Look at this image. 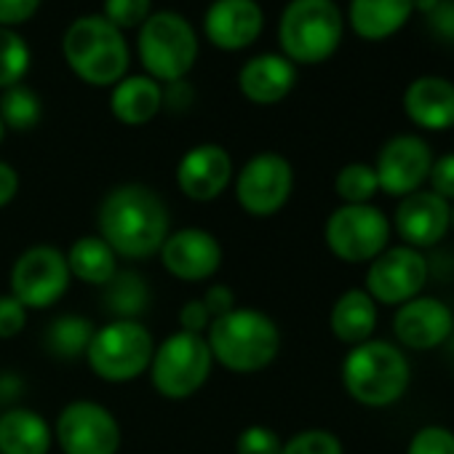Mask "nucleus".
<instances>
[{
  "mask_svg": "<svg viewBox=\"0 0 454 454\" xmlns=\"http://www.w3.org/2000/svg\"><path fill=\"white\" fill-rule=\"evenodd\" d=\"M99 239L121 260H150L171 233V216L163 198L139 182L113 187L97 214Z\"/></svg>",
  "mask_w": 454,
  "mask_h": 454,
  "instance_id": "1",
  "label": "nucleus"
},
{
  "mask_svg": "<svg viewBox=\"0 0 454 454\" xmlns=\"http://www.w3.org/2000/svg\"><path fill=\"white\" fill-rule=\"evenodd\" d=\"M214 364L236 374H257L281 353L278 324L257 308H233L206 329Z\"/></svg>",
  "mask_w": 454,
  "mask_h": 454,
  "instance_id": "2",
  "label": "nucleus"
},
{
  "mask_svg": "<svg viewBox=\"0 0 454 454\" xmlns=\"http://www.w3.org/2000/svg\"><path fill=\"white\" fill-rule=\"evenodd\" d=\"M411 385L406 353L385 340L353 345L342 358V387L366 409H387L398 403Z\"/></svg>",
  "mask_w": 454,
  "mask_h": 454,
  "instance_id": "3",
  "label": "nucleus"
},
{
  "mask_svg": "<svg viewBox=\"0 0 454 454\" xmlns=\"http://www.w3.org/2000/svg\"><path fill=\"white\" fill-rule=\"evenodd\" d=\"M62 54L89 86H115L129 73V43L105 17L75 20L62 38Z\"/></svg>",
  "mask_w": 454,
  "mask_h": 454,
  "instance_id": "4",
  "label": "nucleus"
},
{
  "mask_svg": "<svg viewBox=\"0 0 454 454\" xmlns=\"http://www.w3.org/2000/svg\"><path fill=\"white\" fill-rule=\"evenodd\" d=\"M345 17L334 0H289L281 22L278 43L294 65H321L332 59L342 43Z\"/></svg>",
  "mask_w": 454,
  "mask_h": 454,
  "instance_id": "5",
  "label": "nucleus"
},
{
  "mask_svg": "<svg viewBox=\"0 0 454 454\" xmlns=\"http://www.w3.org/2000/svg\"><path fill=\"white\" fill-rule=\"evenodd\" d=\"M137 51L153 81H184L198 59V35L182 14L155 12L139 27Z\"/></svg>",
  "mask_w": 454,
  "mask_h": 454,
  "instance_id": "6",
  "label": "nucleus"
},
{
  "mask_svg": "<svg viewBox=\"0 0 454 454\" xmlns=\"http://www.w3.org/2000/svg\"><path fill=\"white\" fill-rule=\"evenodd\" d=\"M214 358L208 350V342L203 334L190 332H174L160 345H155L153 361H150V380L153 387L171 401H182L195 395L208 374H211Z\"/></svg>",
  "mask_w": 454,
  "mask_h": 454,
  "instance_id": "7",
  "label": "nucleus"
},
{
  "mask_svg": "<svg viewBox=\"0 0 454 454\" xmlns=\"http://www.w3.org/2000/svg\"><path fill=\"white\" fill-rule=\"evenodd\" d=\"M155 340L139 321H110L99 326L86 350L91 372L105 382H129L150 369Z\"/></svg>",
  "mask_w": 454,
  "mask_h": 454,
  "instance_id": "8",
  "label": "nucleus"
},
{
  "mask_svg": "<svg viewBox=\"0 0 454 454\" xmlns=\"http://www.w3.org/2000/svg\"><path fill=\"white\" fill-rule=\"evenodd\" d=\"M393 224L374 203H342L324 224L329 252L348 265H369L390 247Z\"/></svg>",
  "mask_w": 454,
  "mask_h": 454,
  "instance_id": "9",
  "label": "nucleus"
},
{
  "mask_svg": "<svg viewBox=\"0 0 454 454\" xmlns=\"http://www.w3.org/2000/svg\"><path fill=\"white\" fill-rule=\"evenodd\" d=\"M70 268L65 252L57 247H30L12 268V292L27 310H46L57 305L70 289Z\"/></svg>",
  "mask_w": 454,
  "mask_h": 454,
  "instance_id": "10",
  "label": "nucleus"
},
{
  "mask_svg": "<svg viewBox=\"0 0 454 454\" xmlns=\"http://www.w3.org/2000/svg\"><path fill=\"white\" fill-rule=\"evenodd\" d=\"M294 190V168L281 153H257L244 163L236 179L239 206L257 219L278 214Z\"/></svg>",
  "mask_w": 454,
  "mask_h": 454,
  "instance_id": "11",
  "label": "nucleus"
},
{
  "mask_svg": "<svg viewBox=\"0 0 454 454\" xmlns=\"http://www.w3.org/2000/svg\"><path fill=\"white\" fill-rule=\"evenodd\" d=\"M430 276V265L419 249L411 247H387L366 268L364 292L387 308H398L422 294Z\"/></svg>",
  "mask_w": 454,
  "mask_h": 454,
  "instance_id": "12",
  "label": "nucleus"
},
{
  "mask_svg": "<svg viewBox=\"0 0 454 454\" xmlns=\"http://www.w3.org/2000/svg\"><path fill=\"white\" fill-rule=\"evenodd\" d=\"M54 438L65 454H118L121 425L107 406L81 398L59 411Z\"/></svg>",
  "mask_w": 454,
  "mask_h": 454,
  "instance_id": "13",
  "label": "nucleus"
},
{
  "mask_svg": "<svg viewBox=\"0 0 454 454\" xmlns=\"http://www.w3.org/2000/svg\"><path fill=\"white\" fill-rule=\"evenodd\" d=\"M430 166H433V150L419 134H395L380 147L374 160V174L385 195L406 198L422 190Z\"/></svg>",
  "mask_w": 454,
  "mask_h": 454,
  "instance_id": "14",
  "label": "nucleus"
},
{
  "mask_svg": "<svg viewBox=\"0 0 454 454\" xmlns=\"http://www.w3.org/2000/svg\"><path fill=\"white\" fill-rule=\"evenodd\" d=\"M393 231L411 249H430L446 239L451 231V203L435 195L433 190H417L406 198H398L393 214Z\"/></svg>",
  "mask_w": 454,
  "mask_h": 454,
  "instance_id": "15",
  "label": "nucleus"
},
{
  "mask_svg": "<svg viewBox=\"0 0 454 454\" xmlns=\"http://www.w3.org/2000/svg\"><path fill=\"white\" fill-rule=\"evenodd\" d=\"M168 276L195 284L208 281L222 268V247L219 241L200 227H182V231L168 233L158 252Z\"/></svg>",
  "mask_w": 454,
  "mask_h": 454,
  "instance_id": "16",
  "label": "nucleus"
},
{
  "mask_svg": "<svg viewBox=\"0 0 454 454\" xmlns=\"http://www.w3.org/2000/svg\"><path fill=\"white\" fill-rule=\"evenodd\" d=\"M451 332H454V313L438 297L419 294L398 305L393 316V334L409 350H419V353L438 350L446 345Z\"/></svg>",
  "mask_w": 454,
  "mask_h": 454,
  "instance_id": "17",
  "label": "nucleus"
},
{
  "mask_svg": "<svg viewBox=\"0 0 454 454\" xmlns=\"http://www.w3.org/2000/svg\"><path fill=\"white\" fill-rule=\"evenodd\" d=\"M233 182V158L219 145H195L176 163V184L195 203L216 200Z\"/></svg>",
  "mask_w": 454,
  "mask_h": 454,
  "instance_id": "18",
  "label": "nucleus"
},
{
  "mask_svg": "<svg viewBox=\"0 0 454 454\" xmlns=\"http://www.w3.org/2000/svg\"><path fill=\"white\" fill-rule=\"evenodd\" d=\"M265 27V14L257 0H214L203 17V33L222 51L249 49Z\"/></svg>",
  "mask_w": 454,
  "mask_h": 454,
  "instance_id": "19",
  "label": "nucleus"
},
{
  "mask_svg": "<svg viewBox=\"0 0 454 454\" xmlns=\"http://www.w3.org/2000/svg\"><path fill=\"white\" fill-rule=\"evenodd\" d=\"M403 113L422 131L454 129V83L441 75H419L403 91Z\"/></svg>",
  "mask_w": 454,
  "mask_h": 454,
  "instance_id": "20",
  "label": "nucleus"
},
{
  "mask_svg": "<svg viewBox=\"0 0 454 454\" xmlns=\"http://www.w3.org/2000/svg\"><path fill=\"white\" fill-rule=\"evenodd\" d=\"M297 83V65L284 54L252 57L239 73L241 94L254 105H278L292 94Z\"/></svg>",
  "mask_w": 454,
  "mask_h": 454,
  "instance_id": "21",
  "label": "nucleus"
},
{
  "mask_svg": "<svg viewBox=\"0 0 454 454\" xmlns=\"http://www.w3.org/2000/svg\"><path fill=\"white\" fill-rule=\"evenodd\" d=\"M414 14L411 0H350L348 22L361 41L380 43L406 27Z\"/></svg>",
  "mask_w": 454,
  "mask_h": 454,
  "instance_id": "22",
  "label": "nucleus"
},
{
  "mask_svg": "<svg viewBox=\"0 0 454 454\" xmlns=\"http://www.w3.org/2000/svg\"><path fill=\"white\" fill-rule=\"evenodd\" d=\"M54 427L33 409L12 406L0 414V454H49Z\"/></svg>",
  "mask_w": 454,
  "mask_h": 454,
  "instance_id": "23",
  "label": "nucleus"
},
{
  "mask_svg": "<svg viewBox=\"0 0 454 454\" xmlns=\"http://www.w3.org/2000/svg\"><path fill=\"white\" fill-rule=\"evenodd\" d=\"M163 110V86L150 75H126L113 86L110 113L126 126H145Z\"/></svg>",
  "mask_w": 454,
  "mask_h": 454,
  "instance_id": "24",
  "label": "nucleus"
},
{
  "mask_svg": "<svg viewBox=\"0 0 454 454\" xmlns=\"http://www.w3.org/2000/svg\"><path fill=\"white\" fill-rule=\"evenodd\" d=\"M332 334L345 345H361L372 340L377 329V302L364 289H348L337 297L329 313Z\"/></svg>",
  "mask_w": 454,
  "mask_h": 454,
  "instance_id": "25",
  "label": "nucleus"
},
{
  "mask_svg": "<svg viewBox=\"0 0 454 454\" xmlns=\"http://www.w3.org/2000/svg\"><path fill=\"white\" fill-rule=\"evenodd\" d=\"M65 257L73 278L99 289L118 273V257L99 236H81Z\"/></svg>",
  "mask_w": 454,
  "mask_h": 454,
  "instance_id": "26",
  "label": "nucleus"
},
{
  "mask_svg": "<svg viewBox=\"0 0 454 454\" xmlns=\"http://www.w3.org/2000/svg\"><path fill=\"white\" fill-rule=\"evenodd\" d=\"M105 310L113 321H139V316L150 308V286L137 270H121L102 286Z\"/></svg>",
  "mask_w": 454,
  "mask_h": 454,
  "instance_id": "27",
  "label": "nucleus"
},
{
  "mask_svg": "<svg viewBox=\"0 0 454 454\" xmlns=\"http://www.w3.org/2000/svg\"><path fill=\"white\" fill-rule=\"evenodd\" d=\"M94 332L97 329L86 316L65 313V316H57L43 332V348L59 361H75L86 356Z\"/></svg>",
  "mask_w": 454,
  "mask_h": 454,
  "instance_id": "28",
  "label": "nucleus"
},
{
  "mask_svg": "<svg viewBox=\"0 0 454 454\" xmlns=\"http://www.w3.org/2000/svg\"><path fill=\"white\" fill-rule=\"evenodd\" d=\"M41 115H43L41 97L30 86L17 83L12 89H4V94H0V121H4L6 129L30 131L38 126Z\"/></svg>",
  "mask_w": 454,
  "mask_h": 454,
  "instance_id": "29",
  "label": "nucleus"
},
{
  "mask_svg": "<svg viewBox=\"0 0 454 454\" xmlns=\"http://www.w3.org/2000/svg\"><path fill=\"white\" fill-rule=\"evenodd\" d=\"M334 192L342 203L358 206L372 203V198L380 192V182L372 163H348L334 176Z\"/></svg>",
  "mask_w": 454,
  "mask_h": 454,
  "instance_id": "30",
  "label": "nucleus"
},
{
  "mask_svg": "<svg viewBox=\"0 0 454 454\" xmlns=\"http://www.w3.org/2000/svg\"><path fill=\"white\" fill-rule=\"evenodd\" d=\"M27 70H30L27 41L9 27H0V89H12L22 83Z\"/></svg>",
  "mask_w": 454,
  "mask_h": 454,
  "instance_id": "31",
  "label": "nucleus"
},
{
  "mask_svg": "<svg viewBox=\"0 0 454 454\" xmlns=\"http://www.w3.org/2000/svg\"><path fill=\"white\" fill-rule=\"evenodd\" d=\"M281 454H345V449H342V441L332 430L310 427L284 441Z\"/></svg>",
  "mask_w": 454,
  "mask_h": 454,
  "instance_id": "32",
  "label": "nucleus"
},
{
  "mask_svg": "<svg viewBox=\"0 0 454 454\" xmlns=\"http://www.w3.org/2000/svg\"><path fill=\"white\" fill-rule=\"evenodd\" d=\"M150 14H153V0H105L102 4V17L121 33L142 27Z\"/></svg>",
  "mask_w": 454,
  "mask_h": 454,
  "instance_id": "33",
  "label": "nucleus"
},
{
  "mask_svg": "<svg viewBox=\"0 0 454 454\" xmlns=\"http://www.w3.org/2000/svg\"><path fill=\"white\" fill-rule=\"evenodd\" d=\"M406 454H454V430L446 425H422L409 438Z\"/></svg>",
  "mask_w": 454,
  "mask_h": 454,
  "instance_id": "34",
  "label": "nucleus"
},
{
  "mask_svg": "<svg viewBox=\"0 0 454 454\" xmlns=\"http://www.w3.org/2000/svg\"><path fill=\"white\" fill-rule=\"evenodd\" d=\"M284 441L268 425H249L236 438V454H281Z\"/></svg>",
  "mask_w": 454,
  "mask_h": 454,
  "instance_id": "35",
  "label": "nucleus"
},
{
  "mask_svg": "<svg viewBox=\"0 0 454 454\" xmlns=\"http://www.w3.org/2000/svg\"><path fill=\"white\" fill-rule=\"evenodd\" d=\"M27 326V308L14 294H0V340H12Z\"/></svg>",
  "mask_w": 454,
  "mask_h": 454,
  "instance_id": "36",
  "label": "nucleus"
},
{
  "mask_svg": "<svg viewBox=\"0 0 454 454\" xmlns=\"http://www.w3.org/2000/svg\"><path fill=\"white\" fill-rule=\"evenodd\" d=\"M427 182H430V190L435 195H441L443 200L454 203V153H446L441 158H433Z\"/></svg>",
  "mask_w": 454,
  "mask_h": 454,
  "instance_id": "37",
  "label": "nucleus"
},
{
  "mask_svg": "<svg viewBox=\"0 0 454 454\" xmlns=\"http://www.w3.org/2000/svg\"><path fill=\"white\" fill-rule=\"evenodd\" d=\"M41 0H0V27H17L35 17Z\"/></svg>",
  "mask_w": 454,
  "mask_h": 454,
  "instance_id": "38",
  "label": "nucleus"
},
{
  "mask_svg": "<svg viewBox=\"0 0 454 454\" xmlns=\"http://www.w3.org/2000/svg\"><path fill=\"white\" fill-rule=\"evenodd\" d=\"M430 33L446 43H454V0H438V6L427 14Z\"/></svg>",
  "mask_w": 454,
  "mask_h": 454,
  "instance_id": "39",
  "label": "nucleus"
},
{
  "mask_svg": "<svg viewBox=\"0 0 454 454\" xmlns=\"http://www.w3.org/2000/svg\"><path fill=\"white\" fill-rule=\"evenodd\" d=\"M200 300H203V305H206L211 321L219 318V316H224V313H231L233 308H239V305H236V294H233V289L227 286V284H211Z\"/></svg>",
  "mask_w": 454,
  "mask_h": 454,
  "instance_id": "40",
  "label": "nucleus"
},
{
  "mask_svg": "<svg viewBox=\"0 0 454 454\" xmlns=\"http://www.w3.org/2000/svg\"><path fill=\"white\" fill-rule=\"evenodd\" d=\"M211 324V316L203 305V300H187L179 310V326L182 332H190V334H206Z\"/></svg>",
  "mask_w": 454,
  "mask_h": 454,
  "instance_id": "41",
  "label": "nucleus"
},
{
  "mask_svg": "<svg viewBox=\"0 0 454 454\" xmlns=\"http://www.w3.org/2000/svg\"><path fill=\"white\" fill-rule=\"evenodd\" d=\"M192 99H195V94H192V89L184 81L166 83V89H163V107L168 113H184V110H190Z\"/></svg>",
  "mask_w": 454,
  "mask_h": 454,
  "instance_id": "42",
  "label": "nucleus"
},
{
  "mask_svg": "<svg viewBox=\"0 0 454 454\" xmlns=\"http://www.w3.org/2000/svg\"><path fill=\"white\" fill-rule=\"evenodd\" d=\"M20 192V174L12 163L0 160V208L9 206Z\"/></svg>",
  "mask_w": 454,
  "mask_h": 454,
  "instance_id": "43",
  "label": "nucleus"
},
{
  "mask_svg": "<svg viewBox=\"0 0 454 454\" xmlns=\"http://www.w3.org/2000/svg\"><path fill=\"white\" fill-rule=\"evenodd\" d=\"M22 393V380L14 374H0V401H12Z\"/></svg>",
  "mask_w": 454,
  "mask_h": 454,
  "instance_id": "44",
  "label": "nucleus"
},
{
  "mask_svg": "<svg viewBox=\"0 0 454 454\" xmlns=\"http://www.w3.org/2000/svg\"><path fill=\"white\" fill-rule=\"evenodd\" d=\"M411 4H414V12H419V14L427 17L438 6V0H411Z\"/></svg>",
  "mask_w": 454,
  "mask_h": 454,
  "instance_id": "45",
  "label": "nucleus"
},
{
  "mask_svg": "<svg viewBox=\"0 0 454 454\" xmlns=\"http://www.w3.org/2000/svg\"><path fill=\"white\" fill-rule=\"evenodd\" d=\"M446 353H449V361L454 364V332H451V337L446 340Z\"/></svg>",
  "mask_w": 454,
  "mask_h": 454,
  "instance_id": "46",
  "label": "nucleus"
},
{
  "mask_svg": "<svg viewBox=\"0 0 454 454\" xmlns=\"http://www.w3.org/2000/svg\"><path fill=\"white\" fill-rule=\"evenodd\" d=\"M4 137H6V126H4V121H0V142H4Z\"/></svg>",
  "mask_w": 454,
  "mask_h": 454,
  "instance_id": "47",
  "label": "nucleus"
},
{
  "mask_svg": "<svg viewBox=\"0 0 454 454\" xmlns=\"http://www.w3.org/2000/svg\"><path fill=\"white\" fill-rule=\"evenodd\" d=\"M451 231H454V203H451Z\"/></svg>",
  "mask_w": 454,
  "mask_h": 454,
  "instance_id": "48",
  "label": "nucleus"
}]
</instances>
